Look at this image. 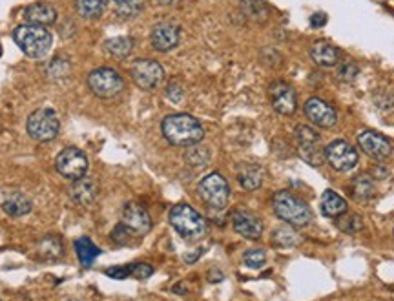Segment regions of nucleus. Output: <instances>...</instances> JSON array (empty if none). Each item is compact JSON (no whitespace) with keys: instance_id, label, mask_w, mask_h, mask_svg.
<instances>
[{"instance_id":"f8f14e48","label":"nucleus","mask_w":394,"mask_h":301,"mask_svg":"<svg viewBox=\"0 0 394 301\" xmlns=\"http://www.w3.org/2000/svg\"><path fill=\"white\" fill-rule=\"evenodd\" d=\"M122 225L130 230L132 234L144 236L152 229V217L143 205L132 201L122 210Z\"/></svg>"},{"instance_id":"f704fd0d","label":"nucleus","mask_w":394,"mask_h":301,"mask_svg":"<svg viewBox=\"0 0 394 301\" xmlns=\"http://www.w3.org/2000/svg\"><path fill=\"white\" fill-rule=\"evenodd\" d=\"M153 274V267L146 265V263H137V265L130 267V276L137 279H148Z\"/></svg>"},{"instance_id":"f3484780","label":"nucleus","mask_w":394,"mask_h":301,"mask_svg":"<svg viewBox=\"0 0 394 301\" xmlns=\"http://www.w3.org/2000/svg\"><path fill=\"white\" fill-rule=\"evenodd\" d=\"M24 18H26L27 24H33V26H49L57 20V11L51 4H46V2H37V4L27 6L26 11H24Z\"/></svg>"},{"instance_id":"2f4dec72","label":"nucleus","mask_w":394,"mask_h":301,"mask_svg":"<svg viewBox=\"0 0 394 301\" xmlns=\"http://www.w3.org/2000/svg\"><path fill=\"white\" fill-rule=\"evenodd\" d=\"M243 261H245V265L250 267V269H261V267L265 265V261H267V254H265V250H261V248H254V250L245 252Z\"/></svg>"},{"instance_id":"f257e3e1","label":"nucleus","mask_w":394,"mask_h":301,"mask_svg":"<svg viewBox=\"0 0 394 301\" xmlns=\"http://www.w3.org/2000/svg\"><path fill=\"white\" fill-rule=\"evenodd\" d=\"M163 135L174 146H196L205 137V128L189 113H174L163 119Z\"/></svg>"},{"instance_id":"7ed1b4c3","label":"nucleus","mask_w":394,"mask_h":301,"mask_svg":"<svg viewBox=\"0 0 394 301\" xmlns=\"http://www.w3.org/2000/svg\"><path fill=\"white\" fill-rule=\"evenodd\" d=\"M13 41L32 59H42L51 50V35L42 26L23 24V26L15 27Z\"/></svg>"},{"instance_id":"c9c22d12","label":"nucleus","mask_w":394,"mask_h":301,"mask_svg":"<svg viewBox=\"0 0 394 301\" xmlns=\"http://www.w3.org/2000/svg\"><path fill=\"white\" fill-rule=\"evenodd\" d=\"M356 75H358V66L354 63H345L343 66L338 70V77H340L341 81H352Z\"/></svg>"},{"instance_id":"1a4fd4ad","label":"nucleus","mask_w":394,"mask_h":301,"mask_svg":"<svg viewBox=\"0 0 394 301\" xmlns=\"http://www.w3.org/2000/svg\"><path fill=\"white\" fill-rule=\"evenodd\" d=\"M130 75L141 90H153L165 79V70L157 60L139 59L132 64Z\"/></svg>"},{"instance_id":"9d476101","label":"nucleus","mask_w":394,"mask_h":301,"mask_svg":"<svg viewBox=\"0 0 394 301\" xmlns=\"http://www.w3.org/2000/svg\"><path fill=\"white\" fill-rule=\"evenodd\" d=\"M325 161L338 172H349L358 165V152L347 141H332L325 148Z\"/></svg>"},{"instance_id":"6ab92c4d","label":"nucleus","mask_w":394,"mask_h":301,"mask_svg":"<svg viewBox=\"0 0 394 301\" xmlns=\"http://www.w3.org/2000/svg\"><path fill=\"white\" fill-rule=\"evenodd\" d=\"M310 57L318 66L332 68L340 60V50L327 41H318L310 46Z\"/></svg>"},{"instance_id":"dca6fc26","label":"nucleus","mask_w":394,"mask_h":301,"mask_svg":"<svg viewBox=\"0 0 394 301\" xmlns=\"http://www.w3.org/2000/svg\"><path fill=\"white\" fill-rule=\"evenodd\" d=\"M150 39H152V46L157 51L166 53V51L174 50L175 46L179 44L181 30L174 23H161L153 27Z\"/></svg>"},{"instance_id":"4c0bfd02","label":"nucleus","mask_w":394,"mask_h":301,"mask_svg":"<svg viewBox=\"0 0 394 301\" xmlns=\"http://www.w3.org/2000/svg\"><path fill=\"white\" fill-rule=\"evenodd\" d=\"M106 274L110 276V278H128V276H130V267H115V269L108 270Z\"/></svg>"},{"instance_id":"a878e982","label":"nucleus","mask_w":394,"mask_h":301,"mask_svg":"<svg viewBox=\"0 0 394 301\" xmlns=\"http://www.w3.org/2000/svg\"><path fill=\"white\" fill-rule=\"evenodd\" d=\"M298 150L303 161H307L312 167H322L325 162V150L319 146V143H298Z\"/></svg>"},{"instance_id":"aec40b11","label":"nucleus","mask_w":394,"mask_h":301,"mask_svg":"<svg viewBox=\"0 0 394 301\" xmlns=\"http://www.w3.org/2000/svg\"><path fill=\"white\" fill-rule=\"evenodd\" d=\"M265 170L255 162H245L238 168V181L245 190H258L263 184Z\"/></svg>"},{"instance_id":"ddd939ff","label":"nucleus","mask_w":394,"mask_h":301,"mask_svg":"<svg viewBox=\"0 0 394 301\" xmlns=\"http://www.w3.org/2000/svg\"><path fill=\"white\" fill-rule=\"evenodd\" d=\"M270 101H272V108L279 113V115H292L296 113V91L291 84L287 82L278 81L270 84Z\"/></svg>"},{"instance_id":"9b49d317","label":"nucleus","mask_w":394,"mask_h":301,"mask_svg":"<svg viewBox=\"0 0 394 301\" xmlns=\"http://www.w3.org/2000/svg\"><path fill=\"white\" fill-rule=\"evenodd\" d=\"M358 144L363 152L367 153L369 158L376 159V161H383L389 159L394 152V146L386 135L378 134L374 130H365L358 135Z\"/></svg>"},{"instance_id":"4be33fe9","label":"nucleus","mask_w":394,"mask_h":301,"mask_svg":"<svg viewBox=\"0 0 394 301\" xmlns=\"http://www.w3.org/2000/svg\"><path fill=\"white\" fill-rule=\"evenodd\" d=\"M347 201L341 198L340 193L334 192V190H325L322 196V212L325 214L327 217H332V219H336L340 217L341 214L347 212Z\"/></svg>"},{"instance_id":"7c9ffc66","label":"nucleus","mask_w":394,"mask_h":301,"mask_svg":"<svg viewBox=\"0 0 394 301\" xmlns=\"http://www.w3.org/2000/svg\"><path fill=\"white\" fill-rule=\"evenodd\" d=\"M272 241L278 245V247H294L300 243V236L294 230V226H281L272 234Z\"/></svg>"},{"instance_id":"c756f323","label":"nucleus","mask_w":394,"mask_h":301,"mask_svg":"<svg viewBox=\"0 0 394 301\" xmlns=\"http://www.w3.org/2000/svg\"><path fill=\"white\" fill-rule=\"evenodd\" d=\"M336 226L345 234H358L360 230H363V219L356 214L345 212L340 217H336Z\"/></svg>"},{"instance_id":"a211bd4d","label":"nucleus","mask_w":394,"mask_h":301,"mask_svg":"<svg viewBox=\"0 0 394 301\" xmlns=\"http://www.w3.org/2000/svg\"><path fill=\"white\" fill-rule=\"evenodd\" d=\"M70 196L77 205H91L99 196V186L94 179L88 177H81V179L73 181L70 186Z\"/></svg>"},{"instance_id":"b1692460","label":"nucleus","mask_w":394,"mask_h":301,"mask_svg":"<svg viewBox=\"0 0 394 301\" xmlns=\"http://www.w3.org/2000/svg\"><path fill=\"white\" fill-rule=\"evenodd\" d=\"M108 0H75V9L79 17L86 20H97L104 13Z\"/></svg>"},{"instance_id":"ea45409f","label":"nucleus","mask_w":394,"mask_h":301,"mask_svg":"<svg viewBox=\"0 0 394 301\" xmlns=\"http://www.w3.org/2000/svg\"><path fill=\"white\" fill-rule=\"evenodd\" d=\"M159 2H163V4H174L177 0H159Z\"/></svg>"},{"instance_id":"473e14b6","label":"nucleus","mask_w":394,"mask_h":301,"mask_svg":"<svg viewBox=\"0 0 394 301\" xmlns=\"http://www.w3.org/2000/svg\"><path fill=\"white\" fill-rule=\"evenodd\" d=\"M296 137H298V143H319V134L310 126H298Z\"/></svg>"},{"instance_id":"58836bf2","label":"nucleus","mask_w":394,"mask_h":301,"mask_svg":"<svg viewBox=\"0 0 394 301\" xmlns=\"http://www.w3.org/2000/svg\"><path fill=\"white\" fill-rule=\"evenodd\" d=\"M325 23H327V15L325 13H316V15H312V18H310V24H312V27H322V26H325Z\"/></svg>"},{"instance_id":"e433bc0d","label":"nucleus","mask_w":394,"mask_h":301,"mask_svg":"<svg viewBox=\"0 0 394 301\" xmlns=\"http://www.w3.org/2000/svg\"><path fill=\"white\" fill-rule=\"evenodd\" d=\"M166 97L172 101V103H179L183 99V90H181V86L177 84H170L166 88Z\"/></svg>"},{"instance_id":"393cba45","label":"nucleus","mask_w":394,"mask_h":301,"mask_svg":"<svg viewBox=\"0 0 394 301\" xmlns=\"http://www.w3.org/2000/svg\"><path fill=\"white\" fill-rule=\"evenodd\" d=\"M104 50L108 55H112L115 59H126L134 50V39L132 37H115L104 42Z\"/></svg>"},{"instance_id":"20e7f679","label":"nucleus","mask_w":394,"mask_h":301,"mask_svg":"<svg viewBox=\"0 0 394 301\" xmlns=\"http://www.w3.org/2000/svg\"><path fill=\"white\" fill-rule=\"evenodd\" d=\"M170 225L181 238L189 239V241H196L201 239L206 234V219L190 205H175L170 210Z\"/></svg>"},{"instance_id":"0eeeda50","label":"nucleus","mask_w":394,"mask_h":301,"mask_svg":"<svg viewBox=\"0 0 394 301\" xmlns=\"http://www.w3.org/2000/svg\"><path fill=\"white\" fill-rule=\"evenodd\" d=\"M88 86L101 99H112L125 88V79L113 68H97L88 75Z\"/></svg>"},{"instance_id":"bb28decb","label":"nucleus","mask_w":394,"mask_h":301,"mask_svg":"<svg viewBox=\"0 0 394 301\" xmlns=\"http://www.w3.org/2000/svg\"><path fill=\"white\" fill-rule=\"evenodd\" d=\"M75 252H77V256H79V261H81V265H84V267H90L91 263L95 261V257L101 254L99 247H95L94 241H91L90 238L77 239Z\"/></svg>"},{"instance_id":"39448f33","label":"nucleus","mask_w":394,"mask_h":301,"mask_svg":"<svg viewBox=\"0 0 394 301\" xmlns=\"http://www.w3.org/2000/svg\"><path fill=\"white\" fill-rule=\"evenodd\" d=\"M26 128L32 139L39 141V143H48L57 137L61 122H58L57 113L51 108H39L27 117Z\"/></svg>"},{"instance_id":"4468645a","label":"nucleus","mask_w":394,"mask_h":301,"mask_svg":"<svg viewBox=\"0 0 394 301\" xmlns=\"http://www.w3.org/2000/svg\"><path fill=\"white\" fill-rule=\"evenodd\" d=\"M305 115H307L310 122H314L319 128H332L338 121L334 108L325 101L318 99V97H312V99L305 103Z\"/></svg>"},{"instance_id":"423d86ee","label":"nucleus","mask_w":394,"mask_h":301,"mask_svg":"<svg viewBox=\"0 0 394 301\" xmlns=\"http://www.w3.org/2000/svg\"><path fill=\"white\" fill-rule=\"evenodd\" d=\"M197 192L205 201V205H208L214 210H221L229 205L230 186L227 179L217 172H212L206 177H203L199 186H197Z\"/></svg>"},{"instance_id":"72a5a7b5","label":"nucleus","mask_w":394,"mask_h":301,"mask_svg":"<svg viewBox=\"0 0 394 301\" xmlns=\"http://www.w3.org/2000/svg\"><path fill=\"white\" fill-rule=\"evenodd\" d=\"M186 161H189L190 165H193V167H203V165H206V161H208V153H206V150L193 148L190 150V153L186 155Z\"/></svg>"},{"instance_id":"5701e85b","label":"nucleus","mask_w":394,"mask_h":301,"mask_svg":"<svg viewBox=\"0 0 394 301\" xmlns=\"http://www.w3.org/2000/svg\"><path fill=\"white\" fill-rule=\"evenodd\" d=\"M350 190L358 201H371L376 196V183L369 174H360L358 177H354Z\"/></svg>"},{"instance_id":"6e6552de","label":"nucleus","mask_w":394,"mask_h":301,"mask_svg":"<svg viewBox=\"0 0 394 301\" xmlns=\"http://www.w3.org/2000/svg\"><path fill=\"white\" fill-rule=\"evenodd\" d=\"M55 167L58 174L70 181H77L86 177L88 172V158L79 148H64L55 159Z\"/></svg>"},{"instance_id":"2eb2a0df","label":"nucleus","mask_w":394,"mask_h":301,"mask_svg":"<svg viewBox=\"0 0 394 301\" xmlns=\"http://www.w3.org/2000/svg\"><path fill=\"white\" fill-rule=\"evenodd\" d=\"M234 230L246 239H260L263 234V223L258 216L248 210H236L230 216Z\"/></svg>"},{"instance_id":"f03ea898","label":"nucleus","mask_w":394,"mask_h":301,"mask_svg":"<svg viewBox=\"0 0 394 301\" xmlns=\"http://www.w3.org/2000/svg\"><path fill=\"white\" fill-rule=\"evenodd\" d=\"M274 214L281 221L288 223L294 229H303V226L312 223V210L305 201H301L298 196L281 190V192L274 193L272 199Z\"/></svg>"},{"instance_id":"cd10ccee","label":"nucleus","mask_w":394,"mask_h":301,"mask_svg":"<svg viewBox=\"0 0 394 301\" xmlns=\"http://www.w3.org/2000/svg\"><path fill=\"white\" fill-rule=\"evenodd\" d=\"M63 252V243H61V239L57 236H46L39 243V254L44 260H57V257H61Z\"/></svg>"},{"instance_id":"c85d7f7f","label":"nucleus","mask_w":394,"mask_h":301,"mask_svg":"<svg viewBox=\"0 0 394 301\" xmlns=\"http://www.w3.org/2000/svg\"><path fill=\"white\" fill-rule=\"evenodd\" d=\"M115 13L122 18H134L143 11V0H112Z\"/></svg>"},{"instance_id":"412c9836","label":"nucleus","mask_w":394,"mask_h":301,"mask_svg":"<svg viewBox=\"0 0 394 301\" xmlns=\"http://www.w3.org/2000/svg\"><path fill=\"white\" fill-rule=\"evenodd\" d=\"M2 210L11 217L27 216L32 212V201L23 192H11L2 201Z\"/></svg>"}]
</instances>
